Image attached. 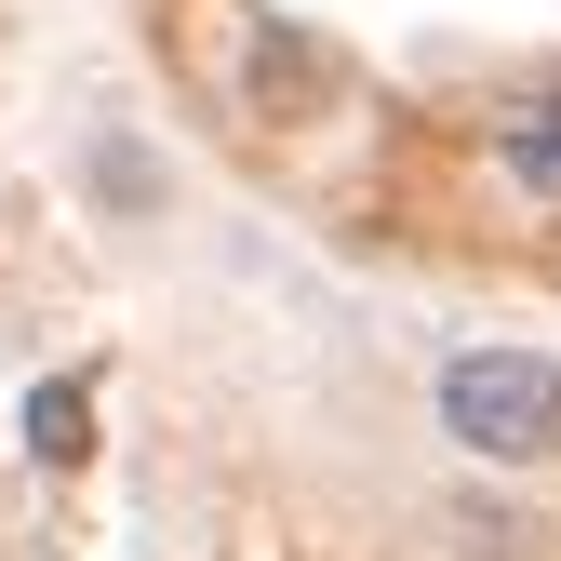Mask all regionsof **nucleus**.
I'll return each mask as SVG.
<instances>
[{
  "label": "nucleus",
  "mask_w": 561,
  "mask_h": 561,
  "mask_svg": "<svg viewBox=\"0 0 561 561\" xmlns=\"http://www.w3.org/2000/svg\"><path fill=\"white\" fill-rule=\"evenodd\" d=\"M495 174L535 201V215H561V81L548 94H508L495 107Z\"/></svg>",
  "instance_id": "f03ea898"
},
{
  "label": "nucleus",
  "mask_w": 561,
  "mask_h": 561,
  "mask_svg": "<svg viewBox=\"0 0 561 561\" xmlns=\"http://www.w3.org/2000/svg\"><path fill=\"white\" fill-rule=\"evenodd\" d=\"M308 94H321V54L295 27H254V121H295Z\"/></svg>",
  "instance_id": "20e7f679"
},
{
  "label": "nucleus",
  "mask_w": 561,
  "mask_h": 561,
  "mask_svg": "<svg viewBox=\"0 0 561 561\" xmlns=\"http://www.w3.org/2000/svg\"><path fill=\"white\" fill-rule=\"evenodd\" d=\"M442 428L495 468H561V362L535 347H468L442 375Z\"/></svg>",
  "instance_id": "f257e3e1"
},
{
  "label": "nucleus",
  "mask_w": 561,
  "mask_h": 561,
  "mask_svg": "<svg viewBox=\"0 0 561 561\" xmlns=\"http://www.w3.org/2000/svg\"><path fill=\"white\" fill-rule=\"evenodd\" d=\"M27 455H41L54 481H67V468L94 455V388H81V375H54V388H27Z\"/></svg>",
  "instance_id": "7ed1b4c3"
}]
</instances>
